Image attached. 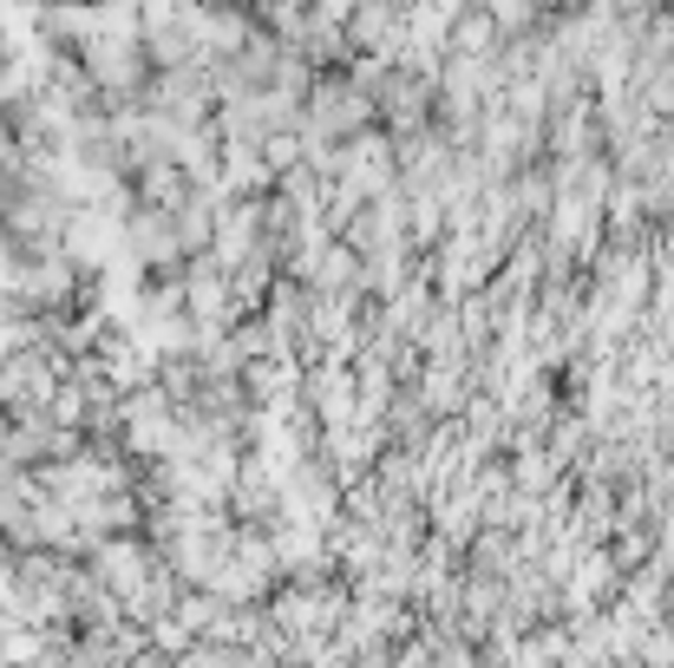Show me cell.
I'll list each match as a JSON object with an SVG mask.
<instances>
[{"instance_id": "obj_1", "label": "cell", "mask_w": 674, "mask_h": 668, "mask_svg": "<svg viewBox=\"0 0 674 668\" xmlns=\"http://www.w3.org/2000/svg\"><path fill=\"white\" fill-rule=\"evenodd\" d=\"M0 413H7V407H0ZM0 440H7V420H0Z\"/></svg>"}]
</instances>
